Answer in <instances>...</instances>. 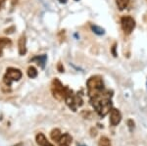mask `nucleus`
I'll return each instance as SVG.
<instances>
[{
    "mask_svg": "<svg viewBox=\"0 0 147 146\" xmlns=\"http://www.w3.org/2000/svg\"><path fill=\"white\" fill-rule=\"evenodd\" d=\"M112 91L103 88L88 95L90 104L100 117H105L112 109Z\"/></svg>",
    "mask_w": 147,
    "mask_h": 146,
    "instance_id": "nucleus-1",
    "label": "nucleus"
},
{
    "mask_svg": "<svg viewBox=\"0 0 147 146\" xmlns=\"http://www.w3.org/2000/svg\"><path fill=\"white\" fill-rule=\"evenodd\" d=\"M65 100L66 104L73 112H76L78 109V107H80L84 104V100H82V95L79 93L75 94L72 89H70L67 87V91H66V95H65Z\"/></svg>",
    "mask_w": 147,
    "mask_h": 146,
    "instance_id": "nucleus-2",
    "label": "nucleus"
},
{
    "mask_svg": "<svg viewBox=\"0 0 147 146\" xmlns=\"http://www.w3.org/2000/svg\"><path fill=\"white\" fill-rule=\"evenodd\" d=\"M67 86H64L58 79H54L51 84V92L53 97L58 101H62L65 98Z\"/></svg>",
    "mask_w": 147,
    "mask_h": 146,
    "instance_id": "nucleus-3",
    "label": "nucleus"
},
{
    "mask_svg": "<svg viewBox=\"0 0 147 146\" xmlns=\"http://www.w3.org/2000/svg\"><path fill=\"white\" fill-rule=\"evenodd\" d=\"M22 72L19 69H15V68H8L6 71V74L4 75L3 81L7 86H11L13 81H18L22 79Z\"/></svg>",
    "mask_w": 147,
    "mask_h": 146,
    "instance_id": "nucleus-4",
    "label": "nucleus"
},
{
    "mask_svg": "<svg viewBox=\"0 0 147 146\" xmlns=\"http://www.w3.org/2000/svg\"><path fill=\"white\" fill-rule=\"evenodd\" d=\"M121 25H122V29L125 34H130L136 28V21L130 16H124L121 19Z\"/></svg>",
    "mask_w": 147,
    "mask_h": 146,
    "instance_id": "nucleus-5",
    "label": "nucleus"
},
{
    "mask_svg": "<svg viewBox=\"0 0 147 146\" xmlns=\"http://www.w3.org/2000/svg\"><path fill=\"white\" fill-rule=\"evenodd\" d=\"M122 121V114L118 109L112 108L110 111V123L112 126H118Z\"/></svg>",
    "mask_w": 147,
    "mask_h": 146,
    "instance_id": "nucleus-6",
    "label": "nucleus"
},
{
    "mask_svg": "<svg viewBox=\"0 0 147 146\" xmlns=\"http://www.w3.org/2000/svg\"><path fill=\"white\" fill-rule=\"evenodd\" d=\"M72 140L73 137L69 133H64V135L60 136V138L57 141V143H58V146H71Z\"/></svg>",
    "mask_w": 147,
    "mask_h": 146,
    "instance_id": "nucleus-7",
    "label": "nucleus"
},
{
    "mask_svg": "<svg viewBox=\"0 0 147 146\" xmlns=\"http://www.w3.org/2000/svg\"><path fill=\"white\" fill-rule=\"evenodd\" d=\"M35 141H36V143L38 146H54L53 144H51V143L47 140L45 135L41 133H39L36 135V136H35Z\"/></svg>",
    "mask_w": 147,
    "mask_h": 146,
    "instance_id": "nucleus-8",
    "label": "nucleus"
},
{
    "mask_svg": "<svg viewBox=\"0 0 147 146\" xmlns=\"http://www.w3.org/2000/svg\"><path fill=\"white\" fill-rule=\"evenodd\" d=\"M19 46V54L20 55H25L27 53V39H26L25 35H22L19 39L18 42Z\"/></svg>",
    "mask_w": 147,
    "mask_h": 146,
    "instance_id": "nucleus-9",
    "label": "nucleus"
},
{
    "mask_svg": "<svg viewBox=\"0 0 147 146\" xmlns=\"http://www.w3.org/2000/svg\"><path fill=\"white\" fill-rule=\"evenodd\" d=\"M46 60H47V56L46 55H37L34 57L30 60V62H35L37 65H39L42 69H44L46 64Z\"/></svg>",
    "mask_w": 147,
    "mask_h": 146,
    "instance_id": "nucleus-10",
    "label": "nucleus"
},
{
    "mask_svg": "<svg viewBox=\"0 0 147 146\" xmlns=\"http://www.w3.org/2000/svg\"><path fill=\"white\" fill-rule=\"evenodd\" d=\"M12 45V41L7 37H0V56L3 54V50L6 47H9Z\"/></svg>",
    "mask_w": 147,
    "mask_h": 146,
    "instance_id": "nucleus-11",
    "label": "nucleus"
},
{
    "mask_svg": "<svg viewBox=\"0 0 147 146\" xmlns=\"http://www.w3.org/2000/svg\"><path fill=\"white\" fill-rule=\"evenodd\" d=\"M62 135V133H61V131L59 129H52L51 131V133H50V137H51V139L53 140V141H58V139L60 138V136Z\"/></svg>",
    "mask_w": 147,
    "mask_h": 146,
    "instance_id": "nucleus-12",
    "label": "nucleus"
},
{
    "mask_svg": "<svg viewBox=\"0 0 147 146\" xmlns=\"http://www.w3.org/2000/svg\"><path fill=\"white\" fill-rule=\"evenodd\" d=\"M129 1L130 0H116V4H117L118 8H119L121 11H123L129 6Z\"/></svg>",
    "mask_w": 147,
    "mask_h": 146,
    "instance_id": "nucleus-13",
    "label": "nucleus"
},
{
    "mask_svg": "<svg viewBox=\"0 0 147 146\" xmlns=\"http://www.w3.org/2000/svg\"><path fill=\"white\" fill-rule=\"evenodd\" d=\"M92 32H94V34H96L97 35H103L105 34V30L104 29H102L101 27H99V26H96V25H91L90 26Z\"/></svg>",
    "mask_w": 147,
    "mask_h": 146,
    "instance_id": "nucleus-14",
    "label": "nucleus"
},
{
    "mask_svg": "<svg viewBox=\"0 0 147 146\" xmlns=\"http://www.w3.org/2000/svg\"><path fill=\"white\" fill-rule=\"evenodd\" d=\"M37 70L35 69L34 67H32V66H30V68L28 69V77H30V79H34V77H37Z\"/></svg>",
    "mask_w": 147,
    "mask_h": 146,
    "instance_id": "nucleus-15",
    "label": "nucleus"
},
{
    "mask_svg": "<svg viewBox=\"0 0 147 146\" xmlns=\"http://www.w3.org/2000/svg\"><path fill=\"white\" fill-rule=\"evenodd\" d=\"M98 146H112V144H111V141L109 138H107L106 136H102L99 139Z\"/></svg>",
    "mask_w": 147,
    "mask_h": 146,
    "instance_id": "nucleus-16",
    "label": "nucleus"
},
{
    "mask_svg": "<svg viewBox=\"0 0 147 146\" xmlns=\"http://www.w3.org/2000/svg\"><path fill=\"white\" fill-rule=\"evenodd\" d=\"M6 1H7V0H0V9L4 6V4L6 3ZM12 1H13V3H16V2H17V0H12Z\"/></svg>",
    "mask_w": 147,
    "mask_h": 146,
    "instance_id": "nucleus-17",
    "label": "nucleus"
},
{
    "mask_svg": "<svg viewBox=\"0 0 147 146\" xmlns=\"http://www.w3.org/2000/svg\"><path fill=\"white\" fill-rule=\"evenodd\" d=\"M116 48H117V44H114L113 47H112V53L114 55V57H117V52H116Z\"/></svg>",
    "mask_w": 147,
    "mask_h": 146,
    "instance_id": "nucleus-18",
    "label": "nucleus"
},
{
    "mask_svg": "<svg viewBox=\"0 0 147 146\" xmlns=\"http://www.w3.org/2000/svg\"><path fill=\"white\" fill-rule=\"evenodd\" d=\"M127 124H129V129L130 131H132V128L134 126V123L131 121V120H129V122H127Z\"/></svg>",
    "mask_w": 147,
    "mask_h": 146,
    "instance_id": "nucleus-19",
    "label": "nucleus"
},
{
    "mask_svg": "<svg viewBox=\"0 0 147 146\" xmlns=\"http://www.w3.org/2000/svg\"><path fill=\"white\" fill-rule=\"evenodd\" d=\"M57 68H58V71H59L60 73H63V72H64V67L62 66V64H61V63H59V64H58V67H57Z\"/></svg>",
    "mask_w": 147,
    "mask_h": 146,
    "instance_id": "nucleus-20",
    "label": "nucleus"
},
{
    "mask_svg": "<svg viewBox=\"0 0 147 146\" xmlns=\"http://www.w3.org/2000/svg\"><path fill=\"white\" fill-rule=\"evenodd\" d=\"M59 1H60L61 3H66V2H67V0H59Z\"/></svg>",
    "mask_w": 147,
    "mask_h": 146,
    "instance_id": "nucleus-21",
    "label": "nucleus"
},
{
    "mask_svg": "<svg viewBox=\"0 0 147 146\" xmlns=\"http://www.w3.org/2000/svg\"><path fill=\"white\" fill-rule=\"evenodd\" d=\"M78 146H85V145H78Z\"/></svg>",
    "mask_w": 147,
    "mask_h": 146,
    "instance_id": "nucleus-22",
    "label": "nucleus"
},
{
    "mask_svg": "<svg viewBox=\"0 0 147 146\" xmlns=\"http://www.w3.org/2000/svg\"><path fill=\"white\" fill-rule=\"evenodd\" d=\"M76 1H79V0H76Z\"/></svg>",
    "mask_w": 147,
    "mask_h": 146,
    "instance_id": "nucleus-23",
    "label": "nucleus"
}]
</instances>
